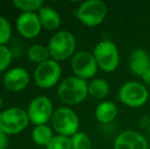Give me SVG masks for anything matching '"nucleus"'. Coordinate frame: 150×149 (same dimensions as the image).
<instances>
[{"label":"nucleus","instance_id":"nucleus-3","mask_svg":"<svg viewBox=\"0 0 150 149\" xmlns=\"http://www.w3.org/2000/svg\"><path fill=\"white\" fill-rule=\"evenodd\" d=\"M93 55L98 68L105 73H112L120 66V56L117 46L109 40L99 42L93 49Z\"/></svg>","mask_w":150,"mask_h":149},{"label":"nucleus","instance_id":"nucleus-7","mask_svg":"<svg viewBox=\"0 0 150 149\" xmlns=\"http://www.w3.org/2000/svg\"><path fill=\"white\" fill-rule=\"evenodd\" d=\"M119 98L125 105L138 108L148 101L149 91L144 84L136 81H129L122 84L120 88Z\"/></svg>","mask_w":150,"mask_h":149},{"label":"nucleus","instance_id":"nucleus-27","mask_svg":"<svg viewBox=\"0 0 150 149\" xmlns=\"http://www.w3.org/2000/svg\"><path fill=\"white\" fill-rule=\"evenodd\" d=\"M1 107H2V99H1V97H0V109H1Z\"/></svg>","mask_w":150,"mask_h":149},{"label":"nucleus","instance_id":"nucleus-18","mask_svg":"<svg viewBox=\"0 0 150 149\" xmlns=\"http://www.w3.org/2000/svg\"><path fill=\"white\" fill-rule=\"evenodd\" d=\"M110 91V86L108 82L104 79H93L88 83V92L89 95L95 99H104Z\"/></svg>","mask_w":150,"mask_h":149},{"label":"nucleus","instance_id":"nucleus-24","mask_svg":"<svg viewBox=\"0 0 150 149\" xmlns=\"http://www.w3.org/2000/svg\"><path fill=\"white\" fill-rule=\"evenodd\" d=\"M12 61V53L6 45H0V73L5 72Z\"/></svg>","mask_w":150,"mask_h":149},{"label":"nucleus","instance_id":"nucleus-19","mask_svg":"<svg viewBox=\"0 0 150 149\" xmlns=\"http://www.w3.org/2000/svg\"><path fill=\"white\" fill-rule=\"evenodd\" d=\"M27 56L30 61L34 64H41L43 62L50 59V53L47 46L41 45V44H34L29 47L27 51Z\"/></svg>","mask_w":150,"mask_h":149},{"label":"nucleus","instance_id":"nucleus-9","mask_svg":"<svg viewBox=\"0 0 150 149\" xmlns=\"http://www.w3.org/2000/svg\"><path fill=\"white\" fill-rule=\"evenodd\" d=\"M54 109L52 101L45 95L35 97L29 103L27 113L29 119L35 126L47 125L48 121H51Z\"/></svg>","mask_w":150,"mask_h":149},{"label":"nucleus","instance_id":"nucleus-2","mask_svg":"<svg viewBox=\"0 0 150 149\" xmlns=\"http://www.w3.org/2000/svg\"><path fill=\"white\" fill-rule=\"evenodd\" d=\"M47 47L51 59L63 61L75 55L77 40L69 31H58L50 37Z\"/></svg>","mask_w":150,"mask_h":149},{"label":"nucleus","instance_id":"nucleus-6","mask_svg":"<svg viewBox=\"0 0 150 149\" xmlns=\"http://www.w3.org/2000/svg\"><path fill=\"white\" fill-rule=\"evenodd\" d=\"M107 6L101 0H88L78 7L76 16L78 20L89 28L101 25L107 16Z\"/></svg>","mask_w":150,"mask_h":149},{"label":"nucleus","instance_id":"nucleus-14","mask_svg":"<svg viewBox=\"0 0 150 149\" xmlns=\"http://www.w3.org/2000/svg\"><path fill=\"white\" fill-rule=\"evenodd\" d=\"M128 64L133 75L142 77V75L150 68L149 52L143 48H136L129 55Z\"/></svg>","mask_w":150,"mask_h":149},{"label":"nucleus","instance_id":"nucleus-4","mask_svg":"<svg viewBox=\"0 0 150 149\" xmlns=\"http://www.w3.org/2000/svg\"><path fill=\"white\" fill-rule=\"evenodd\" d=\"M29 119L27 110L22 107H8L0 112V130L7 136L18 135L28 127Z\"/></svg>","mask_w":150,"mask_h":149},{"label":"nucleus","instance_id":"nucleus-26","mask_svg":"<svg viewBox=\"0 0 150 149\" xmlns=\"http://www.w3.org/2000/svg\"><path fill=\"white\" fill-rule=\"evenodd\" d=\"M141 79L144 81V83L146 84V85L150 86V68H149L148 71H146V72H145L144 74L142 75Z\"/></svg>","mask_w":150,"mask_h":149},{"label":"nucleus","instance_id":"nucleus-25","mask_svg":"<svg viewBox=\"0 0 150 149\" xmlns=\"http://www.w3.org/2000/svg\"><path fill=\"white\" fill-rule=\"evenodd\" d=\"M8 145V136L0 130V149H6Z\"/></svg>","mask_w":150,"mask_h":149},{"label":"nucleus","instance_id":"nucleus-22","mask_svg":"<svg viewBox=\"0 0 150 149\" xmlns=\"http://www.w3.org/2000/svg\"><path fill=\"white\" fill-rule=\"evenodd\" d=\"M46 149H71V137L62 135H54Z\"/></svg>","mask_w":150,"mask_h":149},{"label":"nucleus","instance_id":"nucleus-16","mask_svg":"<svg viewBox=\"0 0 150 149\" xmlns=\"http://www.w3.org/2000/svg\"><path fill=\"white\" fill-rule=\"evenodd\" d=\"M117 115V107L112 101L104 100L96 106L95 117L99 123L108 124L112 121Z\"/></svg>","mask_w":150,"mask_h":149},{"label":"nucleus","instance_id":"nucleus-5","mask_svg":"<svg viewBox=\"0 0 150 149\" xmlns=\"http://www.w3.org/2000/svg\"><path fill=\"white\" fill-rule=\"evenodd\" d=\"M51 126L57 135L73 137L79 132L80 119L71 108L62 106L54 110L51 117Z\"/></svg>","mask_w":150,"mask_h":149},{"label":"nucleus","instance_id":"nucleus-13","mask_svg":"<svg viewBox=\"0 0 150 149\" xmlns=\"http://www.w3.org/2000/svg\"><path fill=\"white\" fill-rule=\"evenodd\" d=\"M113 149H149V145L147 139L141 133L127 130L117 136Z\"/></svg>","mask_w":150,"mask_h":149},{"label":"nucleus","instance_id":"nucleus-8","mask_svg":"<svg viewBox=\"0 0 150 149\" xmlns=\"http://www.w3.org/2000/svg\"><path fill=\"white\" fill-rule=\"evenodd\" d=\"M61 73L62 70L58 61L50 58L37 66L34 72V81L41 89H50L59 82Z\"/></svg>","mask_w":150,"mask_h":149},{"label":"nucleus","instance_id":"nucleus-23","mask_svg":"<svg viewBox=\"0 0 150 149\" xmlns=\"http://www.w3.org/2000/svg\"><path fill=\"white\" fill-rule=\"evenodd\" d=\"M11 25L4 16H0V45H6L11 37Z\"/></svg>","mask_w":150,"mask_h":149},{"label":"nucleus","instance_id":"nucleus-17","mask_svg":"<svg viewBox=\"0 0 150 149\" xmlns=\"http://www.w3.org/2000/svg\"><path fill=\"white\" fill-rule=\"evenodd\" d=\"M53 136V129L47 125L35 126L32 131V139L34 143L37 144L38 146L46 147L51 141Z\"/></svg>","mask_w":150,"mask_h":149},{"label":"nucleus","instance_id":"nucleus-21","mask_svg":"<svg viewBox=\"0 0 150 149\" xmlns=\"http://www.w3.org/2000/svg\"><path fill=\"white\" fill-rule=\"evenodd\" d=\"M71 140V149H92V141L90 137L84 132H78L73 137Z\"/></svg>","mask_w":150,"mask_h":149},{"label":"nucleus","instance_id":"nucleus-1","mask_svg":"<svg viewBox=\"0 0 150 149\" xmlns=\"http://www.w3.org/2000/svg\"><path fill=\"white\" fill-rule=\"evenodd\" d=\"M89 95L88 82L76 76L65 78L57 88V96L65 105H77L84 101Z\"/></svg>","mask_w":150,"mask_h":149},{"label":"nucleus","instance_id":"nucleus-11","mask_svg":"<svg viewBox=\"0 0 150 149\" xmlns=\"http://www.w3.org/2000/svg\"><path fill=\"white\" fill-rule=\"evenodd\" d=\"M16 28L18 34L26 39L39 36L43 29L39 16L36 12H22L16 20Z\"/></svg>","mask_w":150,"mask_h":149},{"label":"nucleus","instance_id":"nucleus-10","mask_svg":"<svg viewBox=\"0 0 150 149\" xmlns=\"http://www.w3.org/2000/svg\"><path fill=\"white\" fill-rule=\"evenodd\" d=\"M71 70L76 77L83 80L92 79L98 71V66L93 53L88 51H78L71 57Z\"/></svg>","mask_w":150,"mask_h":149},{"label":"nucleus","instance_id":"nucleus-20","mask_svg":"<svg viewBox=\"0 0 150 149\" xmlns=\"http://www.w3.org/2000/svg\"><path fill=\"white\" fill-rule=\"evenodd\" d=\"M12 5L23 12H36L45 5V2L43 0H14Z\"/></svg>","mask_w":150,"mask_h":149},{"label":"nucleus","instance_id":"nucleus-15","mask_svg":"<svg viewBox=\"0 0 150 149\" xmlns=\"http://www.w3.org/2000/svg\"><path fill=\"white\" fill-rule=\"evenodd\" d=\"M42 28L48 31H54L61 25V18L58 11L51 6L44 5L38 12Z\"/></svg>","mask_w":150,"mask_h":149},{"label":"nucleus","instance_id":"nucleus-12","mask_svg":"<svg viewBox=\"0 0 150 149\" xmlns=\"http://www.w3.org/2000/svg\"><path fill=\"white\" fill-rule=\"evenodd\" d=\"M30 83V74L24 68L16 66L6 71L2 78L3 87L9 92H21Z\"/></svg>","mask_w":150,"mask_h":149}]
</instances>
